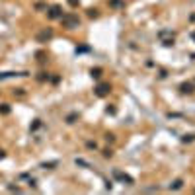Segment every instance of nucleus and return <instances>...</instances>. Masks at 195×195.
Segmentation results:
<instances>
[{
	"label": "nucleus",
	"instance_id": "412c9836",
	"mask_svg": "<svg viewBox=\"0 0 195 195\" xmlns=\"http://www.w3.org/2000/svg\"><path fill=\"white\" fill-rule=\"evenodd\" d=\"M86 146H88V148H94V150L98 148V144L94 143V141H88V143H86Z\"/></svg>",
	"mask_w": 195,
	"mask_h": 195
},
{
	"label": "nucleus",
	"instance_id": "aec40b11",
	"mask_svg": "<svg viewBox=\"0 0 195 195\" xmlns=\"http://www.w3.org/2000/svg\"><path fill=\"white\" fill-rule=\"evenodd\" d=\"M90 47H76V53H88Z\"/></svg>",
	"mask_w": 195,
	"mask_h": 195
},
{
	"label": "nucleus",
	"instance_id": "393cba45",
	"mask_svg": "<svg viewBox=\"0 0 195 195\" xmlns=\"http://www.w3.org/2000/svg\"><path fill=\"white\" fill-rule=\"evenodd\" d=\"M68 4L70 6H78V0H68Z\"/></svg>",
	"mask_w": 195,
	"mask_h": 195
},
{
	"label": "nucleus",
	"instance_id": "9b49d317",
	"mask_svg": "<svg viewBox=\"0 0 195 195\" xmlns=\"http://www.w3.org/2000/svg\"><path fill=\"white\" fill-rule=\"evenodd\" d=\"M0 113L8 115V113H10V105H8V104H0Z\"/></svg>",
	"mask_w": 195,
	"mask_h": 195
},
{
	"label": "nucleus",
	"instance_id": "bb28decb",
	"mask_svg": "<svg viewBox=\"0 0 195 195\" xmlns=\"http://www.w3.org/2000/svg\"><path fill=\"white\" fill-rule=\"evenodd\" d=\"M191 37H193V39H195V33H191Z\"/></svg>",
	"mask_w": 195,
	"mask_h": 195
},
{
	"label": "nucleus",
	"instance_id": "ddd939ff",
	"mask_svg": "<svg viewBox=\"0 0 195 195\" xmlns=\"http://www.w3.org/2000/svg\"><path fill=\"white\" fill-rule=\"evenodd\" d=\"M47 78H49V74H47V72H39V76H37V80H39V82H45Z\"/></svg>",
	"mask_w": 195,
	"mask_h": 195
},
{
	"label": "nucleus",
	"instance_id": "b1692460",
	"mask_svg": "<svg viewBox=\"0 0 195 195\" xmlns=\"http://www.w3.org/2000/svg\"><path fill=\"white\" fill-rule=\"evenodd\" d=\"M8 189H10V191H20L18 185H8Z\"/></svg>",
	"mask_w": 195,
	"mask_h": 195
},
{
	"label": "nucleus",
	"instance_id": "423d86ee",
	"mask_svg": "<svg viewBox=\"0 0 195 195\" xmlns=\"http://www.w3.org/2000/svg\"><path fill=\"white\" fill-rule=\"evenodd\" d=\"M14 76H27V72H0V80L14 78Z\"/></svg>",
	"mask_w": 195,
	"mask_h": 195
},
{
	"label": "nucleus",
	"instance_id": "f8f14e48",
	"mask_svg": "<svg viewBox=\"0 0 195 195\" xmlns=\"http://www.w3.org/2000/svg\"><path fill=\"white\" fill-rule=\"evenodd\" d=\"M90 74H92V78H100L102 76V68H92Z\"/></svg>",
	"mask_w": 195,
	"mask_h": 195
},
{
	"label": "nucleus",
	"instance_id": "f3484780",
	"mask_svg": "<svg viewBox=\"0 0 195 195\" xmlns=\"http://www.w3.org/2000/svg\"><path fill=\"white\" fill-rule=\"evenodd\" d=\"M193 139H195V135H185V136H182V141H183V143H191Z\"/></svg>",
	"mask_w": 195,
	"mask_h": 195
},
{
	"label": "nucleus",
	"instance_id": "9d476101",
	"mask_svg": "<svg viewBox=\"0 0 195 195\" xmlns=\"http://www.w3.org/2000/svg\"><path fill=\"white\" fill-rule=\"evenodd\" d=\"M55 166H57V162H43V164H41V168H43V170H53Z\"/></svg>",
	"mask_w": 195,
	"mask_h": 195
},
{
	"label": "nucleus",
	"instance_id": "f257e3e1",
	"mask_svg": "<svg viewBox=\"0 0 195 195\" xmlns=\"http://www.w3.org/2000/svg\"><path fill=\"white\" fill-rule=\"evenodd\" d=\"M61 22H63V26H65L66 29H74V27L80 26V18H78L76 14H63Z\"/></svg>",
	"mask_w": 195,
	"mask_h": 195
},
{
	"label": "nucleus",
	"instance_id": "39448f33",
	"mask_svg": "<svg viewBox=\"0 0 195 195\" xmlns=\"http://www.w3.org/2000/svg\"><path fill=\"white\" fill-rule=\"evenodd\" d=\"M53 37V29H43V31H39V35H37V41L39 43H45V41H49V39Z\"/></svg>",
	"mask_w": 195,
	"mask_h": 195
},
{
	"label": "nucleus",
	"instance_id": "1a4fd4ad",
	"mask_svg": "<svg viewBox=\"0 0 195 195\" xmlns=\"http://www.w3.org/2000/svg\"><path fill=\"white\" fill-rule=\"evenodd\" d=\"M76 119H78V113H70V115H66V123L72 125L74 121H76Z\"/></svg>",
	"mask_w": 195,
	"mask_h": 195
},
{
	"label": "nucleus",
	"instance_id": "20e7f679",
	"mask_svg": "<svg viewBox=\"0 0 195 195\" xmlns=\"http://www.w3.org/2000/svg\"><path fill=\"white\" fill-rule=\"evenodd\" d=\"M109 90H111V86L107 84V82H104V84H98V86H96V96H98V98H104V96H107V94H109Z\"/></svg>",
	"mask_w": 195,
	"mask_h": 195
},
{
	"label": "nucleus",
	"instance_id": "a211bd4d",
	"mask_svg": "<svg viewBox=\"0 0 195 195\" xmlns=\"http://www.w3.org/2000/svg\"><path fill=\"white\" fill-rule=\"evenodd\" d=\"M109 4H111V6H123V0H111V2H109Z\"/></svg>",
	"mask_w": 195,
	"mask_h": 195
},
{
	"label": "nucleus",
	"instance_id": "4be33fe9",
	"mask_svg": "<svg viewBox=\"0 0 195 195\" xmlns=\"http://www.w3.org/2000/svg\"><path fill=\"white\" fill-rule=\"evenodd\" d=\"M45 4H43V2H37V4H35V10H45Z\"/></svg>",
	"mask_w": 195,
	"mask_h": 195
},
{
	"label": "nucleus",
	"instance_id": "dca6fc26",
	"mask_svg": "<svg viewBox=\"0 0 195 195\" xmlns=\"http://www.w3.org/2000/svg\"><path fill=\"white\" fill-rule=\"evenodd\" d=\"M39 127H41V119H35V121H33V125H31V131H37Z\"/></svg>",
	"mask_w": 195,
	"mask_h": 195
},
{
	"label": "nucleus",
	"instance_id": "7ed1b4c3",
	"mask_svg": "<svg viewBox=\"0 0 195 195\" xmlns=\"http://www.w3.org/2000/svg\"><path fill=\"white\" fill-rule=\"evenodd\" d=\"M47 16H49L51 20H61L63 18V8L57 6V4L51 6V8H47Z\"/></svg>",
	"mask_w": 195,
	"mask_h": 195
},
{
	"label": "nucleus",
	"instance_id": "5701e85b",
	"mask_svg": "<svg viewBox=\"0 0 195 195\" xmlns=\"http://www.w3.org/2000/svg\"><path fill=\"white\" fill-rule=\"evenodd\" d=\"M111 154H113V152H111L109 148H105V150H104V156H105V158H111Z\"/></svg>",
	"mask_w": 195,
	"mask_h": 195
},
{
	"label": "nucleus",
	"instance_id": "f03ea898",
	"mask_svg": "<svg viewBox=\"0 0 195 195\" xmlns=\"http://www.w3.org/2000/svg\"><path fill=\"white\" fill-rule=\"evenodd\" d=\"M113 178L119 180V182H123V183H127V185H133V183H135V180H133L131 176L123 174V172H119V170H113Z\"/></svg>",
	"mask_w": 195,
	"mask_h": 195
},
{
	"label": "nucleus",
	"instance_id": "6e6552de",
	"mask_svg": "<svg viewBox=\"0 0 195 195\" xmlns=\"http://www.w3.org/2000/svg\"><path fill=\"white\" fill-rule=\"evenodd\" d=\"M182 187H183V180H176L174 183H170V189H174V191L176 189H182Z\"/></svg>",
	"mask_w": 195,
	"mask_h": 195
},
{
	"label": "nucleus",
	"instance_id": "6ab92c4d",
	"mask_svg": "<svg viewBox=\"0 0 195 195\" xmlns=\"http://www.w3.org/2000/svg\"><path fill=\"white\" fill-rule=\"evenodd\" d=\"M14 96H26L24 88H18V90H14Z\"/></svg>",
	"mask_w": 195,
	"mask_h": 195
},
{
	"label": "nucleus",
	"instance_id": "a878e982",
	"mask_svg": "<svg viewBox=\"0 0 195 195\" xmlns=\"http://www.w3.org/2000/svg\"><path fill=\"white\" fill-rule=\"evenodd\" d=\"M4 156H6V152H4V150H0V160H2Z\"/></svg>",
	"mask_w": 195,
	"mask_h": 195
},
{
	"label": "nucleus",
	"instance_id": "4468645a",
	"mask_svg": "<svg viewBox=\"0 0 195 195\" xmlns=\"http://www.w3.org/2000/svg\"><path fill=\"white\" fill-rule=\"evenodd\" d=\"M88 16H90V18H98L100 14H98V10H96V8H90V10H88Z\"/></svg>",
	"mask_w": 195,
	"mask_h": 195
},
{
	"label": "nucleus",
	"instance_id": "2eb2a0df",
	"mask_svg": "<svg viewBox=\"0 0 195 195\" xmlns=\"http://www.w3.org/2000/svg\"><path fill=\"white\" fill-rule=\"evenodd\" d=\"M76 166H84V168H88L90 164L86 162V160H82V158H76Z\"/></svg>",
	"mask_w": 195,
	"mask_h": 195
},
{
	"label": "nucleus",
	"instance_id": "0eeeda50",
	"mask_svg": "<svg viewBox=\"0 0 195 195\" xmlns=\"http://www.w3.org/2000/svg\"><path fill=\"white\" fill-rule=\"evenodd\" d=\"M180 92H182V94H191V92H193V84H189V82H183V84L180 86Z\"/></svg>",
	"mask_w": 195,
	"mask_h": 195
}]
</instances>
